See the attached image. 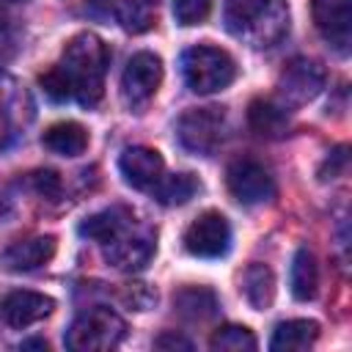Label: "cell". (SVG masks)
<instances>
[{
	"instance_id": "obj_1",
	"label": "cell",
	"mask_w": 352,
	"mask_h": 352,
	"mask_svg": "<svg viewBox=\"0 0 352 352\" xmlns=\"http://www.w3.org/2000/svg\"><path fill=\"white\" fill-rule=\"evenodd\" d=\"M110 66V52L107 44L96 33H77L60 60L38 77L41 91L52 102H80L82 107L99 104L104 94V74Z\"/></svg>"
},
{
	"instance_id": "obj_2",
	"label": "cell",
	"mask_w": 352,
	"mask_h": 352,
	"mask_svg": "<svg viewBox=\"0 0 352 352\" xmlns=\"http://www.w3.org/2000/svg\"><path fill=\"white\" fill-rule=\"evenodd\" d=\"M80 234L94 239L102 248L104 261L124 272L143 270L157 248L154 228L135 217V212L126 206H110L85 217L80 223Z\"/></svg>"
},
{
	"instance_id": "obj_3",
	"label": "cell",
	"mask_w": 352,
	"mask_h": 352,
	"mask_svg": "<svg viewBox=\"0 0 352 352\" xmlns=\"http://www.w3.org/2000/svg\"><path fill=\"white\" fill-rule=\"evenodd\" d=\"M223 22L242 44L267 50L289 33V8L283 0H228Z\"/></svg>"
},
{
	"instance_id": "obj_4",
	"label": "cell",
	"mask_w": 352,
	"mask_h": 352,
	"mask_svg": "<svg viewBox=\"0 0 352 352\" xmlns=\"http://www.w3.org/2000/svg\"><path fill=\"white\" fill-rule=\"evenodd\" d=\"M182 74H184V82L190 91L214 94V91H223L234 82L236 63L220 47L195 44V47L184 50V55H182Z\"/></svg>"
},
{
	"instance_id": "obj_5",
	"label": "cell",
	"mask_w": 352,
	"mask_h": 352,
	"mask_svg": "<svg viewBox=\"0 0 352 352\" xmlns=\"http://www.w3.org/2000/svg\"><path fill=\"white\" fill-rule=\"evenodd\" d=\"M124 333H126V324L113 308L94 305L69 324L63 344L72 352H102V349L118 346Z\"/></svg>"
},
{
	"instance_id": "obj_6",
	"label": "cell",
	"mask_w": 352,
	"mask_h": 352,
	"mask_svg": "<svg viewBox=\"0 0 352 352\" xmlns=\"http://www.w3.org/2000/svg\"><path fill=\"white\" fill-rule=\"evenodd\" d=\"M226 110L223 107H190L187 113H182L179 124H176V138L182 143V148H187L190 154H201L209 157L220 148V143L226 140Z\"/></svg>"
},
{
	"instance_id": "obj_7",
	"label": "cell",
	"mask_w": 352,
	"mask_h": 352,
	"mask_svg": "<svg viewBox=\"0 0 352 352\" xmlns=\"http://www.w3.org/2000/svg\"><path fill=\"white\" fill-rule=\"evenodd\" d=\"M162 82V60L154 52H135L121 77V96L129 110H143Z\"/></svg>"
},
{
	"instance_id": "obj_8",
	"label": "cell",
	"mask_w": 352,
	"mask_h": 352,
	"mask_svg": "<svg viewBox=\"0 0 352 352\" xmlns=\"http://www.w3.org/2000/svg\"><path fill=\"white\" fill-rule=\"evenodd\" d=\"M324 69L316 60L308 58H294L278 77V94H280V104L286 107H300L311 99H316L324 88Z\"/></svg>"
},
{
	"instance_id": "obj_9",
	"label": "cell",
	"mask_w": 352,
	"mask_h": 352,
	"mask_svg": "<svg viewBox=\"0 0 352 352\" xmlns=\"http://www.w3.org/2000/svg\"><path fill=\"white\" fill-rule=\"evenodd\" d=\"M184 248L187 253L198 258H220L231 248V226L220 212H204L198 214L187 231H184Z\"/></svg>"
},
{
	"instance_id": "obj_10",
	"label": "cell",
	"mask_w": 352,
	"mask_h": 352,
	"mask_svg": "<svg viewBox=\"0 0 352 352\" xmlns=\"http://www.w3.org/2000/svg\"><path fill=\"white\" fill-rule=\"evenodd\" d=\"M226 182H228V190L231 195L245 204V206H256V204H264L275 195V182L270 176V170L250 160V157H242V160H234L228 165V173H226Z\"/></svg>"
},
{
	"instance_id": "obj_11",
	"label": "cell",
	"mask_w": 352,
	"mask_h": 352,
	"mask_svg": "<svg viewBox=\"0 0 352 352\" xmlns=\"http://www.w3.org/2000/svg\"><path fill=\"white\" fill-rule=\"evenodd\" d=\"M311 14L322 38L346 55L352 44V0H311Z\"/></svg>"
},
{
	"instance_id": "obj_12",
	"label": "cell",
	"mask_w": 352,
	"mask_h": 352,
	"mask_svg": "<svg viewBox=\"0 0 352 352\" xmlns=\"http://www.w3.org/2000/svg\"><path fill=\"white\" fill-rule=\"evenodd\" d=\"M33 118V102L16 80L0 74V148H8L19 138V126Z\"/></svg>"
},
{
	"instance_id": "obj_13",
	"label": "cell",
	"mask_w": 352,
	"mask_h": 352,
	"mask_svg": "<svg viewBox=\"0 0 352 352\" xmlns=\"http://www.w3.org/2000/svg\"><path fill=\"white\" fill-rule=\"evenodd\" d=\"M118 170L124 176V182L135 190H151L165 170V162L160 157L157 148L148 146H129L124 148L121 160H118Z\"/></svg>"
},
{
	"instance_id": "obj_14",
	"label": "cell",
	"mask_w": 352,
	"mask_h": 352,
	"mask_svg": "<svg viewBox=\"0 0 352 352\" xmlns=\"http://www.w3.org/2000/svg\"><path fill=\"white\" fill-rule=\"evenodd\" d=\"M52 256H55V236H28V239H16V242H11V245L0 253V270L14 272V275L33 272V270L44 267Z\"/></svg>"
},
{
	"instance_id": "obj_15",
	"label": "cell",
	"mask_w": 352,
	"mask_h": 352,
	"mask_svg": "<svg viewBox=\"0 0 352 352\" xmlns=\"http://www.w3.org/2000/svg\"><path fill=\"white\" fill-rule=\"evenodd\" d=\"M55 308V300L41 294V292H28V289H19V292H11L3 297L0 302V316L6 324L11 327H30L41 319H47Z\"/></svg>"
},
{
	"instance_id": "obj_16",
	"label": "cell",
	"mask_w": 352,
	"mask_h": 352,
	"mask_svg": "<svg viewBox=\"0 0 352 352\" xmlns=\"http://www.w3.org/2000/svg\"><path fill=\"white\" fill-rule=\"evenodd\" d=\"M173 308L179 316L190 322H206L217 314L220 302H217V294L206 286H184L173 294Z\"/></svg>"
},
{
	"instance_id": "obj_17",
	"label": "cell",
	"mask_w": 352,
	"mask_h": 352,
	"mask_svg": "<svg viewBox=\"0 0 352 352\" xmlns=\"http://www.w3.org/2000/svg\"><path fill=\"white\" fill-rule=\"evenodd\" d=\"M41 143L44 148H50L52 154H60V157H77L88 148V132L82 124L77 121H58L52 124L44 135H41Z\"/></svg>"
},
{
	"instance_id": "obj_18",
	"label": "cell",
	"mask_w": 352,
	"mask_h": 352,
	"mask_svg": "<svg viewBox=\"0 0 352 352\" xmlns=\"http://www.w3.org/2000/svg\"><path fill=\"white\" fill-rule=\"evenodd\" d=\"M248 121L261 138H280L289 129V107L272 99H256L248 110Z\"/></svg>"
},
{
	"instance_id": "obj_19",
	"label": "cell",
	"mask_w": 352,
	"mask_h": 352,
	"mask_svg": "<svg viewBox=\"0 0 352 352\" xmlns=\"http://www.w3.org/2000/svg\"><path fill=\"white\" fill-rule=\"evenodd\" d=\"M319 338V324L311 319H289L280 322L270 338V349L289 352V349H308Z\"/></svg>"
},
{
	"instance_id": "obj_20",
	"label": "cell",
	"mask_w": 352,
	"mask_h": 352,
	"mask_svg": "<svg viewBox=\"0 0 352 352\" xmlns=\"http://www.w3.org/2000/svg\"><path fill=\"white\" fill-rule=\"evenodd\" d=\"M289 283H292V294L297 300H314L316 289H319V267H316V256L308 248H300L292 258V272H289Z\"/></svg>"
},
{
	"instance_id": "obj_21",
	"label": "cell",
	"mask_w": 352,
	"mask_h": 352,
	"mask_svg": "<svg viewBox=\"0 0 352 352\" xmlns=\"http://www.w3.org/2000/svg\"><path fill=\"white\" fill-rule=\"evenodd\" d=\"M242 294L256 311L270 308L272 300H275V275H272V270L264 267V264H250L242 272Z\"/></svg>"
},
{
	"instance_id": "obj_22",
	"label": "cell",
	"mask_w": 352,
	"mask_h": 352,
	"mask_svg": "<svg viewBox=\"0 0 352 352\" xmlns=\"http://www.w3.org/2000/svg\"><path fill=\"white\" fill-rule=\"evenodd\" d=\"M116 19L126 33H146L157 22V0H118Z\"/></svg>"
},
{
	"instance_id": "obj_23",
	"label": "cell",
	"mask_w": 352,
	"mask_h": 352,
	"mask_svg": "<svg viewBox=\"0 0 352 352\" xmlns=\"http://www.w3.org/2000/svg\"><path fill=\"white\" fill-rule=\"evenodd\" d=\"M201 190L198 179L192 173H170V176H162L151 192L154 198L162 204V206H179V204H187L195 192Z\"/></svg>"
},
{
	"instance_id": "obj_24",
	"label": "cell",
	"mask_w": 352,
	"mask_h": 352,
	"mask_svg": "<svg viewBox=\"0 0 352 352\" xmlns=\"http://www.w3.org/2000/svg\"><path fill=\"white\" fill-rule=\"evenodd\" d=\"M212 349H223V352H242V349H256L258 341L256 336L242 327V324H226L220 330H214V336L209 338Z\"/></svg>"
},
{
	"instance_id": "obj_25",
	"label": "cell",
	"mask_w": 352,
	"mask_h": 352,
	"mask_svg": "<svg viewBox=\"0 0 352 352\" xmlns=\"http://www.w3.org/2000/svg\"><path fill=\"white\" fill-rule=\"evenodd\" d=\"M212 11V0H173V16L179 25H201Z\"/></svg>"
},
{
	"instance_id": "obj_26",
	"label": "cell",
	"mask_w": 352,
	"mask_h": 352,
	"mask_svg": "<svg viewBox=\"0 0 352 352\" xmlns=\"http://www.w3.org/2000/svg\"><path fill=\"white\" fill-rule=\"evenodd\" d=\"M124 300H126L132 308L143 311V308H148V305L157 300V294H154L146 283H126V286H124Z\"/></svg>"
},
{
	"instance_id": "obj_27",
	"label": "cell",
	"mask_w": 352,
	"mask_h": 352,
	"mask_svg": "<svg viewBox=\"0 0 352 352\" xmlns=\"http://www.w3.org/2000/svg\"><path fill=\"white\" fill-rule=\"evenodd\" d=\"M33 184H36V190H38L44 198H50V201H55V198L60 195V179H58L55 170H38V173H33Z\"/></svg>"
},
{
	"instance_id": "obj_28",
	"label": "cell",
	"mask_w": 352,
	"mask_h": 352,
	"mask_svg": "<svg viewBox=\"0 0 352 352\" xmlns=\"http://www.w3.org/2000/svg\"><path fill=\"white\" fill-rule=\"evenodd\" d=\"M16 41V33H14V25H11V19L0 11V63L6 60V58H11V52H14V44Z\"/></svg>"
},
{
	"instance_id": "obj_29",
	"label": "cell",
	"mask_w": 352,
	"mask_h": 352,
	"mask_svg": "<svg viewBox=\"0 0 352 352\" xmlns=\"http://www.w3.org/2000/svg\"><path fill=\"white\" fill-rule=\"evenodd\" d=\"M154 346L157 349H192V341L170 330V333H162L160 338H154Z\"/></svg>"
},
{
	"instance_id": "obj_30",
	"label": "cell",
	"mask_w": 352,
	"mask_h": 352,
	"mask_svg": "<svg viewBox=\"0 0 352 352\" xmlns=\"http://www.w3.org/2000/svg\"><path fill=\"white\" fill-rule=\"evenodd\" d=\"M346 165V148L341 146V148H336L333 154H330V160H327V168H330V176H324V179H333V176H338V170Z\"/></svg>"
},
{
	"instance_id": "obj_31",
	"label": "cell",
	"mask_w": 352,
	"mask_h": 352,
	"mask_svg": "<svg viewBox=\"0 0 352 352\" xmlns=\"http://www.w3.org/2000/svg\"><path fill=\"white\" fill-rule=\"evenodd\" d=\"M22 349H47V341L44 338H28V341H22Z\"/></svg>"
},
{
	"instance_id": "obj_32",
	"label": "cell",
	"mask_w": 352,
	"mask_h": 352,
	"mask_svg": "<svg viewBox=\"0 0 352 352\" xmlns=\"http://www.w3.org/2000/svg\"><path fill=\"white\" fill-rule=\"evenodd\" d=\"M11 217V204L6 198H0V223H6Z\"/></svg>"
},
{
	"instance_id": "obj_33",
	"label": "cell",
	"mask_w": 352,
	"mask_h": 352,
	"mask_svg": "<svg viewBox=\"0 0 352 352\" xmlns=\"http://www.w3.org/2000/svg\"><path fill=\"white\" fill-rule=\"evenodd\" d=\"M14 3H25V0H14Z\"/></svg>"
}]
</instances>
